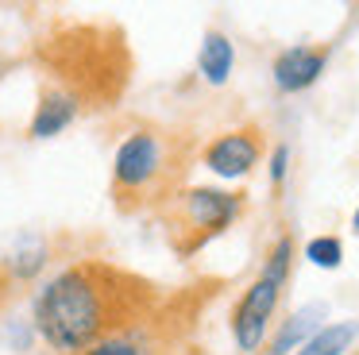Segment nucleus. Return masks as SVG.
Segmentation results:
<instances>
[{"instance_id": "f257e3e1", "label": "nucleus", "mask_w": 359, "mask_h": 355, "mask_svg": "<svg viewBox=\"0 0 359 355\" xmlns=\"http://www.w3.org/2000/svg\"><path fill=\"white\" fill-rule=\"evenodd\" d=\"M158 309L163 297L143 274L109 259H78L35 290L32 328L55 355H81Z\"/></svg>"}, {"instance_id": "f03ea898", "label": "nucleus", "mask_w": 359, "mask_h": 355, "mask_svg": "<svg viewBox=\"0 0 359 355\" xmlns=\"http://www.w3.org/2000/svg\"><path fill=\"white\" fill-rule=\"evenodd\" d=\"M194 162L189 135L163 123H140L112 154V205L120 213H158L174 197Z\"/></svg>"}, {"instance_id": "7ed1b4c3", "label": "nucleus", "mask_w": 359, "mask_h": 355, "mask_svg": "<svg viewBox=\"0 0 359 355\" xmlns=\"http://www.w3.org/2000/svg\"><path fill=\"white\" fill-rule=\"evenodd\" d=\"M47 58V85L74 93L81 105L116 100L128 81V54L124 43H112V31L104 27H66L62 35L47 39L39 46Z\"/></svg>"}, {"instance_id": "20e7f679", "label": "nucleus", "mask_w": 359, "mask_h": 355, "mask_svg": "<svg viewBox=\"0 0 359 355\" xmlns=\"http://www.w3.org/2000/svg\"><path fill=\"white\" fill-rule=\"evenodd\" d=\"M294 262H297V243L290 232H282L266 251L259 274L243 286L240 301L232 305V316H228V332H232V344L240 355H255L271 340L282 293H286L290 274H294Z\"/></svg>"}, {"instance_id": "39448f33", "label": "nucleus", "mask_w": 359, "mask_h": 355, "mask_svg": "<svg viewBox=\"0 0 359 355\" xmlns=\"http://www.w3.org/2000/svg\"><path fill=\"white\" fill-rule=\"evenodd\" d=\"M243 213H248V197L236 189H220V185H186L158 208V216L166 220L170 247L182 259L197 255L217 236L236 228Z\"/></svg>"}, {"instance_id": "423d86ee", "label": "nucleus", "mask_w": 359, "mask_h": 355, "mask_svg": "<svg viewBox=\"0 0 359 355\" xmlns=\"http://www.w3.org/2000/svg\"><path fill=\"white\" fill-rule=\"evenodd\" d=\"M263 154H266L263 131H259L255 123H240V128L217 131V135L197 151V162H201L209 174H217L220 182H243V178L255 174Z\"/></svg>"}, {"instance_id": "0eeeda50", "label": "nucleus", "mask_w": 359, "mask_h": 355, "mask_svg": "<svg viewBox=\"0 0 359 355\" xmlns=\"http://www.w3.org/2000/svg\"><path fill=\"white\" fill-rule=\"evenodd\" d=\"M328 62H332V43H297L274 54L271 62V81L282 97H297V93L313 89L325 77Z\"/></svg>"}, {"instance_id": "6e6552de", "label": "nucleus", "mask_w": 359, "mask_h": 355, "mask_svg": "<svg viewBox=\"0 0 359 355\" xmlns=\"http://www.w3.org/2000/svg\"><path fill=\"white\" fill-rule=\"evenodd\" d=\"M81 112H86V105H81L74 93L58 89V85H43L39 105H35L32 123H27V135L32 139H55V135H62Z\"/></svg>"}, {"instance_id": "1a4fd4ad", "label": "nucleus", "mask_w": 359, "mask_h": 355, "mask_svg": "<svg viewBox=\"0 0 359 355\" xmlns=\"http://www.w3.org/2000/svg\"><path fill=\"white\" fill-rule=\"evenodd\" d=\"M166 344H170V336H166L163 309H158L151 321L135 324V328H128V332H116V336L101 340L97 347H89V351H81V355H163Z\"/></svg>"}, {"instance_id": "9d476101", "label": "nucleus", "mask_w": 359, "mask_h": 355, "mask_svg": "<svg viewBox=\"0 0 359 355\" xmlns=\"http://www.w3.org/2000/svg\"><path fill=\"white\" fill-rule=\"evenodd\" d=\"M236 69V43L224 35V31H205L201 35V46H197V74H201L205 85H228Z\"/></svg>"}, {"instance_id": "9b49d317", "label": "nucleus", "mask_w": 359, "mask_h": 355, "mask_svg": "<svg viewBox=\"0 0 359 355\" xmlns=\"http://www.w3.org/2000/svg\"><path fill=\"white\" fill-rule=\"evenodd\" d=\"M355 340H359V321H328L294 355H351Z\"/></svg>"}, {"instance_id": "f8f14e48", "label": "nucleus", "mask_w": 359, "mask_h": 355, "mask_svg": "<svg viewBox=\"0 0 359 355\" xmlns=\"http://www.w3.org/2000/svg\"><path fill=\"white\" fill-rule=\"evenodd\" d=\"M317 328H320V324L313 321V309L286 316V321L274 324L271 340H266V355H294L297 347H302V344H305V340H309Z\"/></svg>"}, {"instance_id": "ddd939ff", "label": "nucleus", "mask_w": 359, "mask_h": 355, "mask_svg": "<svg viewBox=\"0 0 359 355\" xmlns=\"http://www.w3.org/2000/svg\"><path fill=\"white\" fill-rule=\"evenodd\" d=\"M305 262H313L317 270H340L344 267V243L340 236H313L302 251Z\"/></svg>"}, {"instance_id": "4468645a", "label": "nucleus", "mask_w": 359, "mask_h": 355, "mask_svg": "<svg viewBox=\"0 0 359 355\" xmlns=\"http://www.w3.org/2000/svg\"><path fill=\"white\" fill-rule=\"evenodd\" d=\"M290 166H294V147H290V143H274L271 151H266V182H271L274 193L286 185Z\"/></svg>"}, {"instance_id": "2eb2a0df", "label": "nucleus", "mask_w": 359, "mask_h": 355, "mask_svg": "<svg viewBox=\"0 0 359 355\" xmlns=\"http://www.w3.org/2000/svg\"><path fill=\"white\" fill-rule=\"evenodd\" d=\"M351 232H355V236H359V208H355V213H351Z\"/></svg>"}, {"instance_id": "dca6fc26", "label": "nucleus", "mask_w": 359, "mask_h": 355, "mask_svg": "<svg viewBox=\"0 0 359 355\" xmlns=\"http://www.w3.org/2000/svg\"><path fill=\"white\" fill-rule=\"evenodd\" d=\"M4 69H8V62H4V54H0V77H4Z\"/></svg>"}, {"instance_id": "f3484780", "label": "nucleus", "mask_w": 359, "mask_h": 355, "mask_svg": "<svg viewBox=\"0 0 359 355\" xmlns=\"http://www.w3.org/2000/svg\"><path fill=\"white\" fill-rule=\"evenodd\" d=\"M355 23H359V8H355Z\"/></svg>"}, {"instance_id": "a211bd4d", "label": "nucleus", "mask_w": 359, "mask_h": 355, "mask_svg": "<svg viewBox=\"0 0 359 355\" xmlns=\"http://www.w3.org/2000/svg\"><path fill=\"white\" fill-rule=\"evenodd\" d=\"M351 355H359V351H351Z\"/></svg>"}]
</instances>
